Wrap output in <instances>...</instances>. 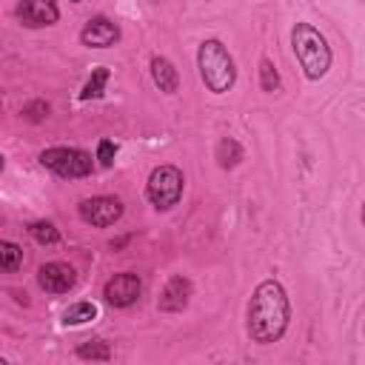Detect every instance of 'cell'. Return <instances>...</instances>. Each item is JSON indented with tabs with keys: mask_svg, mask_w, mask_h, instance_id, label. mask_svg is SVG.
Instances as JSON below:
<instances>
[{
	"mask_svg": "<svg viewBox=\"0 0 365 365\" xmlns=\"http://www.w3.org/2000/svg\"><path fill=\"white\" fill-rule=\"evenodd\" d=\"M3 168H6V157L0 154V174H3Z\"/></svg>",
	"mask_w": 365,
	"mask_h": 365,
	"instance_id": "cell-22",
	"label": "cell"
},
{
	"mask_svg": "<svg viewBox=\"0 0 365 365\" xmlns=\"http://www.w3.org/2000/svg\"><path fill=\"white\" fill-rule=\"evenodd\" d=\"M182 188H185V177L177 165L165 163L151 168L148 182H145V197L157 211H171L180 200H182Z\"/></svg>",
	"mask_w": 365,
	"mask_h": 365,
	"instance_id": "cell-4",
	"label": "cell"
},
{
	"mask_svg": "<svg viewBox=\"0 0 365 365\" xmlns=\"http://www.w3.org/2000/svg\"><path fill=\"white\" fill-rule=\"evenodd\" d=\"M71 3H80V0H71Z\"/></svg>",
	"mask_w": 365,
	"mask_h": 365,
	"instance_id": "cell-24",
	"label": "cell"
},
{
	"mask_svg": "<svg viewBox=\"0 0 365 365\" xmlns=\"http://www.w3.org/2000/svg\"><path fill=\"white\" fill-rule=\"evenodd\" d=\"M94 317H97V305L80 299V302H71V305L63 311V325H86V322H91Z\"/></svg>",
	"mask_w": 365,
	"mask_h": 365,
	"instance_id": "cell-14",
	"label": "cell"
},
{
	"mask_svg": "<svg viewBox=\"0 0 365 365\" xmlns=\"http://www.w3.org/2000/svg\"><path fill=\"white\" fill-rule=\"evenodd\" d=\"M279 86H282V80H279L277 66L271 63V57H262L259 60V88L268 91V94H274V91H279Z\"/></svg>",
	"mask_w": 365,
	"mask_h": 365,
	"instance_id": "cell-18",
	"label": "cell"
},
{
	"mask_svg": "<svg viewBox=\"0 0 365 365\" xmlns=\"http://www.w3.org/2000/svg\"><path fill=\"white\" fill-rule=\"evenodd\" d=\"M37 285L46 294H68L77 285V271L68 262H60V259L43 262L37 268Z\"/></svg>",
	"mask_w": 365,
	"mask_h": 365,
	"instance_id": "cell-9",
	"label": "cell"
},
{
	"mask_svg": "<svg viewBox=\"0 0 365 365\" xmlns=\"http://www.w3.org/2000/svg\"><path fill=\"white\" fill-rule=\"evenodd\" d=\"M23 117H26L29 123H40V120H46V117H48V103H46V100H34V103H29V106L23 108Z\"/></svg>",
	"mask_w": 365,
	"mask_h": 365,
	"instance_id": "cell-20",
	"label": "cell"
},
{
	"mask_svg": "<svg viewBox=\"0 0 365 365\" xmlns=\"http://www.w3.org/2000/svg\"><path fill=\"white\" fill-rule=\"evenodd\" d=\"M291 48L297 54V63L302 66V74L308 80H322L331 68V46L328 40L311 26V23H297L291 29Z\"/></svg>",
	"mask_w": 365,
	"mask_h": 365,
	"instance_id": "cell-3",
	"label": "cell"
},
{
	"mask_svg": "<svg viewBox=\"0 0 365 365\" xmlns=\"http://www.w3.org/2000/svg\"><path fill=\"white\" fill-rule=\"evenodd\" d=\"M151 80H154V86H157L160 91H165V94H174V91L180 88V74H177L174 63H171L168 57H160V54L151 57Z\"/></svg>",
	"mask_w": 365,
	"mask_h": 365,
	"instance_id": "cell-12",
	"label": "cell"
},
{
	"mask_svg": "<svg viewBox=\"0 0 365 365\" xmlns=\"http://www.w3.org/2000/svg\"><path fill=\"white\" fill-rule=\"evenodd\" d=\"M108 77H111V71H108L106 66H97V68L91 71V77L86 80V86H83V91H80V100H97V97H103Z\"/></svg>",
	"mask_w": 365,
	"mask_h": 365,
	"instance_id": "cell-16",
	"label": "cell"
},
{
	"mask_svg": "<svg viewBox=\"0 0 365 365\" xmlns=\"http://www.w3.org/2000/svg\"><path fill=\"white\" fill-rule=\"evenodd\" d=\"M114 154H117V148H114V143H111V140H100V143H97V160H100V165H103V168H111Z\"/></svg>",
	"mask_w": 365,
	"mask_h": 365,
	"instance_id": "cell-21",
	"label": "cell"
},
{
	"mask_svg": "<svg viewBox=\"0 0 365 365\" xmlns=\"http://www.w3.org/2000/svg\"><path fill=\"white\" fill-rule=\"evenodd\" d=\"M291 322V302L279 279H262L248 302V336L259 345L279 342Z\"/></svg>",
	"mask_w": 365,
	"mask_h": 365,
	"instance_id": "cell-1",
	"label": "cell"
},
{
	"mask_svg": "<svg viewBox=\"0 0 365 365\" xmlns=\"http://www.w3.org/2000/svg\"><path fill=\"white\" fill-rule=\"evenodd\" d=\"M23 268V248L11 240H0V271L14 274Z\"/></svg>",
	"mask_w": 365,
	"mask_h": 365,
	"instance_id": "cell-15",
	"label": "cell"
},
{
	"mask_svg": "<svg viewBox=\"0 0 365 365\" xmlns=\"http://www.w3.org/2000/svg\"><path fill=\"white\" fill-rule=\"evenodd\" d=\"M140 294H143V279H140L137 274H131V271H120V274H114V277L103 285V299H106L108 305H114V308H128V305H134V302L140 299Z\"/></svg>",
	"mask_w": 365,
	"mask_h": 365,
	"instance_id": "cell-7",
	"label": "cell"
},
{
	"mask_svg": "<svg viewBox=\"0 0 365 365\" xmlns=\"http://www.w3.org/2000/svg\"><path fill=\"white\" fill-rule=\"evenodd\" d=\"M40 165L54 171L63 180H80L94 171L91 154L83 148H71V145H54V148L40 151Z\"/></svg>",
	"mask_w": 365,
	"mask_h": 365,
	"instance_id": "cell-5",
	"label": "cell"
},
{
	"mask_svg": "<svg viewBox=\"0 0 365 365\" xmlns=\"http://www.w3.org/2000/svg\"><path fill=\"white\" fill-rule=\"evenodd\" d=\"M197 68H200V80L205 83V88L211 94H225L237 83V63H234L231 51L222 46V40H217V37L200 43Z\"/></svg>",
	"mask_w": 365,
	"mask_h": 365,
	"instance_id": "cell-2",
	"label": "cell"
},
{
	"mask_svg": "<svg viewBox=\"0 0 365 365\" xmlns=\"http://www.w3.org/2000/svg\"><path fill=\"white\" fill-rule=\"evenodd\" d=\"M29 234H31L40 245H57V242H60V231H57L54 222H48V220L31 222V225H29Z\"/></svg>",
	"mask_w": 365,
	"mask_h": 365,
	"instance_id": "cell-19",
	"label": "cell"
},
{
	"mask_svg": "<svg viewBox=\"0 0 365 365\" xmlns=\"http://www.w3.org/2000/svg\"><path fill=\"white\" fill-rule=\"evenodd\" d=\"M191 279L188 277H182V274H174L165 285H163V291H160V297H157V308L163 311V314H180L185 305H188V299H191Z\"/></svg>",
	"mask_w": 365,
	"mask_h": 365,
	"instance_id": "cell-11",
	"label": "cell"
},
{
	"mask_svg": "<svg viewBox=\"0 0 365 365\" xmlns=\"http://www.w3.org/2000/svg\"><path fill=\"white\" fill-rule=\"evenodd\" d=\"M3 362H6V356H3V354H0V365H3Z\"/></svg>",
	"mask_w": 365,
	"mask_h": 365,
	"instance_id": "cell-23",
	"label": "cell"
},
{
	"mask_svg": "<svg viewBox=\"0 0 365 365\" xmlns=\"http://www.w3.org/2000/svg\"><path fill=\"white\" fill-rule=\"evenodd\" d=\"M77 356L80 359H91V362H108L114 354H111V348H108L106 339H88V342H83L77 348Z\"/></svg>",
	"mask_w": 365,
	"mask_h": 365,
	"instance_id": "cell-17",
	"label": "cell"
},
{
	"mask_svg": "<svg viewBox=\"0 0 365 365\" xmlns=\"http://www.w3.org/2000/svg\"><path fill=\"white\" fill-rule=\"evenodd\" d=\"M14 17L26 29H46L60 20V9L54 0H20L14 6Z\"/></svg>",
	"mask_w": 365,
	"mask_h": 365,
	"instance_id": "cell-8",
	"label": "cell"
},
{
	"mask_svg": "<svg viewBox=\"0 0 365 365\" xmlns=\"http://www.w3.org/2000/svg\"><path fill=\"white\" fill-rule=\"evenodd\" d=\"M117 40H120V26L106 14L91 17L80 31V43L88 48H111Z\"/></svg>",
	"mask_w": 365,
	"mask_h": 365,
	"instance_id": "cell-10",
	"label": "cell"
},
{
	"mask_svg": "<svg viewBox=\"0 0 365 365\" xmlns=\"http://www.w3.org/2000/svg\"><path fill=\"white\" fill-rule=\"evenodd\" d=\"M242 157H245V151H242V145H240L234 137H222V140L217 143V148H214V160H217V165L225 168V171L237 168V165L242 163Z\"/></svg>",
	"mask_w": 365,
	"mask_h": 365,
	"instance_id": "cell-13",
	"label": "cell"
},
{
	"mask_svg": "<svg viewBox=\"0 0 365 365\" xmlns=\"http://www.w3.org/2000/svg\"><path fill=\"white\" fill-rule=\"evenodd\" d=\"M125 205L120 197H111V194H97V197H88L77 205V214L83 222H88L91 228H108L114 225L120 217H123Z\"/></svg>",
	"mask_w": 365,
	"mask_h": 365,
	"instance_id": "cell-6",
	"label": "cell"
}]
</instances>
